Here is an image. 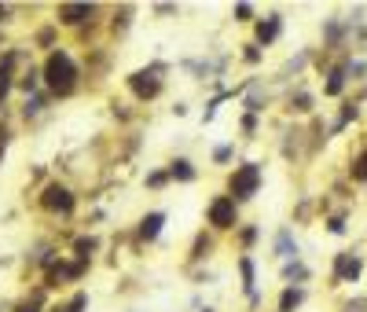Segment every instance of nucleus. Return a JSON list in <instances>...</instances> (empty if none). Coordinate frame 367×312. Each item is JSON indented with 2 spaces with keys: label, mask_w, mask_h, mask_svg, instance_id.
Segmentation results:
<instances>
[{
  "label": "nucleus",
  "mask_w": 367,
  "mask_h": 312,
  "mask_svg": "<svg viewBox=\"0 0 367 312\" xmlns=\"http://www.w3.org/2000/svg\"><path fill=\"white\" fill-rule=\"evenodd\" d=\"M301 302H305V290H301V287H286L283 297H279V312H294Z\"/></svg>",
  "instance_id": "obj_14"
},
{
  "label": "nucleus",
  "mask_w": 367,
  "mask_h": 312,
  "mask_svg": "<svg viewBox=\"0 0 367 312\" xmlns=\"http://www.w3.org/2000/svg\"><path fill=\"white\" fill-rule=\"evenodd\" d=\"M357 276H360V257H352V254H338V257H334V279L352 283Z\"/></svg>",
  "instance_id": "obj_10"
},
{
  "label": "nucleus",
  "mask_w": 367,
  "mask_h": 312,
  "mask_svg": "<svg viewBox=\"0 0 367 312\" xmlns=\"http://www.w3.org/2000/svg\"><path fill=\"white\" fill-rule=\"evenodd\" d=\"M349 173H352V180H367V151H364L352 165H349Z\"/></svg>",
  "instance_id": "obj_17"
},
{
  "label": "nucleus",
  "mask_w": 367,
  "mask_h": 312,
  "mask_svg": "<svg viewBox=\"0 0 367 312\" xmlns=\"http://www.w3.org/2000/svg\"><path fill=\"white\" fill-rule=\"evenodd\" d=\"M261 180H265L261 162H243V165H235V173L228 176V195L235 202H246L261 191Z\"/></svg>",
  "instance_id": "obj_2"
},
{
  "label": "nucleus",
  "mask_w": 367,
  "mask_h": 312,
  "mask_svg": "<svg viewBox=\"0 0 367 312\" xmlns=\"http://www.w3.org/2000/svg\"><path fill=\"white\" fill-rule=\"evenodd\" d=\"M162 224H165V213H162V210H151V213L140 217V228H136V231H140L143 243H154V239L162 236Z\"/></svg>",
  "instance_id": "obj_8"
},
{
  "label": "nucleus",
  "mask_w": 367,
  "mask_h": 312,
  "mask_svg": "<svg viewBox=\"0 0 367 312\" xmlns=\"http://www.w3.org/2000/svg\"><path fill=\"white\" fill-rule=\"evenodd\" d=\"M206 312H213V309H206Z\"/></svg>",
  "instance_id": "obj_28"
},
{
  "label": "nucleus",
  "mask_w": 367,
  "mask_h": 312,
  "mask_svg": "<svg viewBox=\"0 0 367 312\" xmlns=\"http://www.w3.org/2000/svg\"><path fill=\"white\" fill-rule=\"evenodd\" d=\"M96 4H59V11H56V22L59 26H85V22H92V15H96Z\"/></svg>",
  "instance_id": "obj_6"
},
{
  "label": "nucleus",
  "mask_w": 367,
  "mask_h": 312,
  "mask_svg": "<svg viewBox=\"0 0 367 312\" xmlns=\"http://www.w3.org/2000/svg\"><path fill=\"white\" fill-rule=\"evenodd\" d=\"M291 103H294V110H309V103H312V99H309L305 92H297V99H291Z\"/></svg>",
  "instance_id": "obj_22"
},
{
  "label": "nucleus",
  "mask_w": 367,
  "mask_h": 312,
  "mask_svg": "<svg viewBox=\"0 0 367 312\" xmlns=\"http://www.w3.org/2000/svg\"><path fill=\"white\" fill-rule=\"evenodd\" d=\"M243 59H246V63H261V44H257V41H254V44H246Z\"/></svg>",
  "instance_id": "obj_19"
},
{
  "label": "nucleus",
  "mask_w": 367,
  "mask_h": 312,
  "mask_svg": "<svg viewBox=\"0 0 367 312\" xmlns=\"http://www.w3.org/2000/svg\"><path fill=\"white\" fill-rule=\"evenodd\" d=\"M239 272H243V290L246 294H257L254 287H257V276H254V261H250V257H239Z\"/></svg>",
  "instance_id": "obj_15"
},
{
  "label": "nucleus",
  "mask_w": 367,
  "mask_h": 312,
  "mask_svg": "<svg viewBox=\"0 0 367 312\" xmlns=\"http://www.w3.org/2000/svg\"><path fill=\"white\" fill-rule=\"evenodd\" d=\"M283 279H309V268L301 261H286L283 265Z\"/></svg>",
  "instance_id": "obj_16"
},
{
  "label": "nucleus",
  "mask_w": 367,
  "mask_h": 312,
  "mask_svg": "<svg viewBox=\"0 0 367 312\" xmlns=\"http://www.w3.org/2000/svg\"><path fill=\"white\" fill-rule=\"evenodd\" d=\"M0 22H11V8L8 4H0Z\"/></svg>",
  "instance_id": "obj_27"
},
{
  "label": "nucleus",
  "mask_w": 367,
  "mask_h": 312,
  "mask_svg": "<svg viewBox=\"0 0 367 312\" xmlns=\"http://www.w3.org/2000/svg\"><path fill=\"white\" fill-rule=\"evenodd\" d=\"M231 158V147H217L213 151V162H228Z\"/></svg>",
  "instance_id": "obj_24"
},
{
  "label": "nucleus",
  "mask_w": 367,
  "mask_h": 312,
  "mask_svg": "<svg viewBox=\"0 0 367 312\" xmlns=\"http://www.w3.org/2000/svg\"><path fill=\"white\" fill-rule=\"evenodd\" d=\"M15 312H41V302H22Z\"/></svg>",
  "instance_id": "obj_25"
},
{
  "label": "nucleus",
  "mask_w": 367,
  "mask_h": 312,
  "mask_svg": "<svg viewBox=\"0 0 367 312\" xmlns=\"http://www.w3.org/2000/svg\"><path fill=\"white\" fill-rule=\"evenodd\" d=\"M169 176H173V180H184V184H191V180L199 176V173H195V165H191L188 158H173V162H169Z\"/></svg>",
  "instance_id": "obj_12"
},
{
  "label": "nucleus",
  "mask_w": 367,
  "mask_h": 312,
  "mask_svg": "<svg viewBox=\"0 0 367 312\" xmlns=\"http://www.w3.org/2000/svg\"><path fill=\"white\" fill-rule=\"evenodd\" d=\"M41 81L51 96H70L77 81H81V70H77V63L67 48H51L44 67H41Z\"/></svg>",
  "instance_id": "obj_1"
},
{
  "label": "nucleus",
  "mask_w": 367,
  "mask_h": 312,
  "mask_svg": "<svg viewBox=\"0 0 367 312\" xmlns=\"http://www.w3.org/2000/svg\"><path fill=\"white\" fill-rule=\"evenodd\" d=\"M327 228H331L334 236H342V231H345V220H342V217H331V220H327Z\"/></svg>",
  "instance_id": "obj_20"
},
{
  "label": "nucleus",
  "mask_w": 367,
  "mask_h": 312,
  "mask_svg": "<svg viewBox=\"0 0 367 312\" xmlns=\"http://www.w3.org/2000/svg\"><path fill=\"white\" fill-rule=\"evenodd\" d=\"M11 85H15V51H4L0 56V103L8 99Z\"/></svg>",
  "instance_id": "obj_9"
},
{
  "label": "nucleus",
  "mask_w": 367,
  "mask_h": 312,
  "mask_svg": "<svg viewBox=\"0 0 367 312\" xmlns=\"http://www.w3.org/2000/svg\"><path fill=\"white\" fill-rule=\"evenodd\" d=\"M231 15H235V22H254V4H235Z\"/></svg>",
  "instance_id": "obj_18"
},
{
  "label": "nucleus",
  "mask_w": 367,
  "mask_h": 312,
  "mask_svg": "<svg viewBox=\"0 0 367 312\" xmlns=\"http://www.w3.org/2000/svg\"><path fill=\"white\" fill-rule=\"evenodd\" d=\"M254 33H257V44H272L275 41V37H279L283 33V15H275V11H272V15H265V19H257V26H254Z\"/></svg>",
  "instance_id": "obj_7"
},
{
  "label": "nucleus",
  "mask_w": 367,
  "mask_h": 312,
  "mask_svg": "<svg viewBox=\"0 0 367 312\" xmlns=\"http://www.w3.org/2000/svg\"><path fill=\"white\" fill-rule=\"evenodd\" d=\"M162 67H147V70H133V74H129L125 77V81H129V92H133L140 103H147V99H154V96H158L162 92Z\"/></svg>",
  "instance_id": "obj_5"
},
{
  "label": "nucleus",
  "mask_w": 367,
  "mask_h": 312,
  "mask_svg": "<svg viewBox=\"0 0 367 312\" xmlns=\"http://www.w3.org/2000/svg\"><path fill=\"white\" fill-rule=\"evenodd\" d=\"M275 257H283V261H297V243H294L291 228H279V236H275Z\"/></svg>",
  "instance_id": "obj_11"
},
{
  "label": "nucleus",
  "mask_w": 367,
  "mask_h": 312,
  "mask_svg": "<svg viewBox=\"0 0 367 312\" xmlns=\"http://www.w3.org/2000/svg\"><path fill=\"white\" fill-rule=\"evenodd\" d=\"M4 147H8V129L0 125V158H4Z\"/></svg>",
  "instance_id": "obj_26"
},
{
  "label": "nucleus",
  "mask_w": 367,
  "mask_h": 312,
  "mask_svg": "<svg viewBox=\"0 0 367 312\" xmlns=\"http://www.w3.org/2000/svg\"><path fill=\"white\" fill-rule=\"evenodd\" d=\"M239 239H243V246H250V243L257 239V228H243V231H239Z\"/></svg>",
  "instance_id": "obj_21"
},
{
  "label": "nucleus",
  "mask_w": 367,
  "mask_h": 312,
  "mask_svg": "<svg viewBox=\"0 0 367 312\" xmlns=\"http://www.w3.org/2000/svg\"><path fill=\"white\" fill-rule=\"evenodd\" d=\"M342 88H345V67H334L331 74H327L323 92H327V96H342Z\"/></svg>",
  "instance_id": "obj_13"
},
{
  "label": "nucleus",
  "mask_w": 367,
  "mask_h": 312,
  "mask_svg": "<svg viewBox=\"0 0 367 312\" xmlns=\"http://www.w3.org/2000/svg\"><path fill=\"white\" fill-rule=\"evenodd\" d=\"M165 180H169V173H151V176H147V184H151V188H162Z\"/></svg>",
  "instance_id": "obj_23"
},
{
  "label": "nucleus",
  "mask_w": 367,
  "mask_h": 312,
  "mask_svg": "<svg viewBox=\"0 0 367 312\" xmlns=\"http://www.w3.org/2000/svg\"><path fill=\"white\" fill-rule=\"evenodd\" d=\"M37 202H41V210H44V213L67 217V213H74V206H77V195H74L67 184H59V180H51V184H44V188H41V195H37Z\"/></svg>",
  "instance_id": "obj_3"
},
{
  "label": "nucleus",
  "mask_w": 367,
  "mask_h": 312,
  "mask_svg": "<svg viewBox=\"0 0 367 312\" xmlns=\"http://www.w3.org/2000/svg\"><path fill=\"white\" fill-rule=\"evenodd\" d=\"M206 220L213 231H235L239 228V202H235L231 195H217V199L206 206Z\"/></svg>",
  "instance_id": "obj_4"
}]
</instances>
